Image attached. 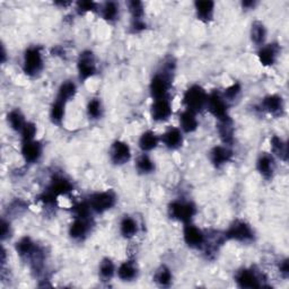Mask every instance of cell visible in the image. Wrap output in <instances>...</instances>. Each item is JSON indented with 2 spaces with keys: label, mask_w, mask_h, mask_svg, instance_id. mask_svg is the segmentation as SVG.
Masks as SVG:
<instances>
[{
  "label": "cell",
  "mask_w": 289,
  "mask_h": 289,
  "mask_svg": "<svg viewBox=\"0 0 289 289\" xmlns=\"http://www.w3.org/2000/svg\"><path fill=\"white\" fill-rule=\"evenodd\" d=\"M183 237L185 243L188 244L190 248L198 249L201 248L204 243V235L203 233L191 224H186L183 231Z\"/></svg>",
  "instance_id": "10"
},
{
  "label": "cell",
  "mask_w": 289,
  "mask_h": 289,
  "mask_svg": "<svg viewBox=\"0 0 289 289\" xmlns=\"http://www.w3.org/2000/svg\"><path fill=\"white\" fill-rule=\"evenodd\" d=\"M172 272L171 270L165 267V265H162V267L157 270L155 273V281L158 283L160 286L166 287L169 286L172 282Z\"/></svg>",
  "instance_id": "33"
},
{
  "label": "cell",
  "mask_w": 289,
  "mask_h": 289,
  "mask_svg": "<svg viewBox=\"0 0 289 289\" xmlns=\"http://www.w3.org/2000/svg\"><path fill=\"white\" fill-rule=\"evenodd\" d=\"M160 139L153 131H146L141 134L140 139H139V147L142 152H151L155 149L158 144Z\"/></svg>",
  "instance_id": "26"
},
{
  "label": "cell",
  "mask_w": 289,
  "mask_h": 289,
  "mask_svg": "<svg viewBox=\"0 0 289 289\" xmlns=\"http://www.w3.org/2000/svg\"><path fill=\"white\" fill-rule=\"evenodd\" d=\"M242 91L241 85L240 84H233L232 86H230L228 88H226L225 92H224V99L227 101H233L235 100L237 96L240 95V93Z\"/></svg>",
  "instance_id": "41"
},
{
  "label": "cell",
  "mask_w": 289,
  "mask_h": 289,
  "mask_svg": "<svg viewBox=\"0 0 289 289\" xmlns=\"http://www.w3.org/2000/svg\"><path fill=\"white\" fill-rule=\"evenodd\" d=\"M137 267L131 261H125L121 263L118 269V276L123 281H131L137 277Z\"/></svg>",
  "instance_id": "23"
},
{
  "label": "cell",
  "mask_w": 289,
  "mask_h": 289,
  "mask_svg": "<svg viewBox=\"0 0 289 289\" xmlns=\"http://www.w3.org/2000/svg\"><path fill=\"white\" fill-rule=\"evenodd\" d=\"M64 106H66L64 102L59 100L54 101V103L51 106L50 110V118L52 120L53 123L60 124L62 122L64 116Z\"/></svg>",
  "instance_id": "30"
},
{
  "label": "cell",
  "mask_w": 289,
  "mask_h": 289,
  "mask_svg": "<svg viewBox=\"0 0 289 289\" xmlns=\"http://www.w3.org/2000/svg\"><path fill=\"white\" fill-rule=\"evenodd\" d=\"M206 106L209 112L213 116H216L219 121L230 118L227 114V102L224 99V96L218 93H212L208 96Z\"/></svg>",
  "instance_id": "6"
},
{
  "label": "cell",
  "mask_w": 289,
  "mask_h": 289,
  "mask_svg": "<svg viewBox=\"0 0 289 289\" xmlns=\"http://www.w3.org/2000/svg\"><path fill=\"white\" fill-rule=\"evenodd\" d=\"M232 151L225 146H217L210 152V161L216 167H221L231 161Z\"/></svg>",
  "instance_id": "15"
},
{
  "label": "cell",
  "mask_w": 289,
  "mask_h": 289,
  "mask_svg": "<svg viewBox=\"0 0 289 289\" xmlns=\"http://www.w3.org/2000/svg\"><path fill=\"white\" fill-rule=\"evenodd\" d=\"M169 213L173 219L189 224L191 219L195 215V207L194 204L191 202L179 201V200H176V201H173L170 204Z\"/></svg>",
  "instance_id": "3"
},
{
  "label": "cell",
  "mask_w": 289,
  "mask_h": 289,
  "mask_svg": "<svg viewBox=\"0 0 289 289\" xmlns=\"http://www.w3.org/2000/svg\"><path fill=\"white\" fill-rule=\"evenodd\" d=\"M136 165H137V170L143 174L152 173L154 169H155V165H154L153 161L147 155H141L140 157H139L137 160Z\"/></svg>",
  "instance_id": "36"
},
{
  "label": "cell",
  "mask_w": 289,
  "mask_h": 289,
  "mask_svg": "<svg viewBox=\"0 0 289 289\" xmlns=\"http://www.w3.org/2000/svg\"><path fill=\"white\" fill-rule=\"evenodd\" d=\"M253 231L249 224L243 221H236L226 232V237L237 242H249L253 240Z\"/></svg>",
  "instance_id": "4"
},
{
  "label": "cell",
  "mask_w": 289,
  "mask_h": 289,
  "mask_svg": "<svg viewBox=\"0 0 289 289\" xmlns=\"http://www.w3.org/2000/svg\"><path fill=\"white\" fill-rule=\"evenodd\" d=\"M115 273V265L110 259H103L100 264V274L104 280H110Z\"/></svg>",
  "instance_id": "35"
},
{
  "label": "cell",
  "mask_w": 289,
  "mask_h": 289,
  "mask_svg": "<svg viewBox=\"0 0 289 289\" xmlns=\"http://www.w3.org/2000/svg\"><path fill=\"white\" fill-rule=\"evenodd\" d=\"M271 148L274 155L280 157L281 160H287V144L283 142L280 138L274 136L271 139Z\"/></svg>",
  "instance_id": "34"
},
{
  "label": "cell",
  "mask_w": 289,
  "mask_h": 289,
  "mask_svg": "<svg viewBox=\"0 0 289 289\" xmlns=\"http://www.w3.org/2000/svg\"><path fill=\"white\" fill-rule=\"evenodd\" d=\"M219 122H221V124H219L218 131L221 134V138L225 143H231L233 141V134H234V129H233L231 119L227 118L219 121Z\"/></svg>",
  "instance_id": "29"
},
{
  "label": "cell",
  "mask_w": 289,
  "mask_h": 289,
  "mask_svg": "<svg viewBox=\"0 0 289 289\" xmlns=\"http://www.w3.org/2000/svg\"><path fill=\"white\" fill-rule=\"evenodd\" d=\"M129 11L131 13L132 20H142L143 16V5L140 2H130L128 4Z\"/></svg>",
  "instance_id": "40"
},
{
  "label": "cell",
  "mask_w": 289,
  "mask_h": 289,
  "mask_svg": "<svg viewBox=\"0 0 289 289\" xmlns=\"http://www.w3.org/2000/svg\"><path fill=\"white\" fill-rule=\"evenodd\" d=\"M88 231H90L88 219L76 218L69 228V235L74 240H82L86 236Z\"/></svg>",
  "instance_id": "18"
},
{
  "label": "cell",
  "mask_w": 289,
  "mask_h": 289,
  "mask_svg": "<svg viewBox=\"0 0 289 289\" xmlns=\"http://www.w3.org/2000/svg\"><path fill=\"white\" fill-rule=\"evenodd\" d=\"M279 269H280V272H281V273H283V274H285V276H287V274H288V270H289V268H288V261L285 260V261H283V262H281V264H280V267H279Z\"/></svg>",
  "instance_id": "44"
},
{
  "label": "cell",
  "mask_w": 289,
  "mask_h": 289,
  "mask_svg": "<svg viewBox=\"0 0 289 289\" xmlns=\"http://www.w3.org/2000/svg\"><path fill=\"white\" fill-rule=\"evenodd\" d=\"M110 157L115 165H123L129 162L131 157V151L128 143L123 141H115L110 149Z\"/></svg>",
  "instance_id": "8"
},
{
  "label": "cell",
  "mask_w": 289,
  "mask_h": 289,
  "mask_svg": "<svg viewBox=\"0 0 289 289\" xmlns=\"http://www.w3.org/2000/svg\"><path fill=\"white\" fill-rule=\"evenodd\" d=\"M172 115L171 103L165 99L155 100L152 106V116L155 121H165Z\"/></svg>",
  "instance_id": "11"
},
{
  "label": "cell",
  "mask_w": 289,
  "mask_h": 289,
  "mask_svg": "<svg viewBox=\"0 0 289 289\" xmlns=\"http://www.w3.org/2000/svg\"><path fill=\"white\" fill-rule=\"evenodd\" d=\"M101 12L105 21L113 22L119 16V6L113 2H108L102 6Z\"/></svg>",
  "instance_id": "31"
},
{
  "label": "cell",
  "mask_w": 289,
  "mask_h": 289,
  "mask_svg": "<svg viewBox=\"0 0 289 289\" xmlns=\"http://www.w3.org/2000/svg\"><path fill=\"white\" fill-rule=\"evenodd\" d=\"M36 125L32 122H26L24 128L22 129L21 134L23 138V141H30V140H34V137L36 134Z\"/></svg>",
  "instance_id": "39"
},
{
  "label": "cell",
  "mask_w": 289,
  "mask_h": 289,
  "mask_svg": "<svg viewBox=\"0 0 289 289\" xmlns=\"http://www.w3.org/2000/svg\"><path fill=\"white\" fill-rule=\"evenodd\" d=\"M162 140L167 148L176 149L181 146L182 142H183V137H182V132L180 129L171 128L163 134Z\"/></svg>",
  "instance_id": "19"
},
{
  "label": "cell",
  "mask_w": 289,
  "mask_h": 289,
  "mask_svg": "<svg viewBox=\"0 0 289 289\" xmlns=\"http://www.w3.org/2000/svg\"><path fill=\"white\" fill-rule=\"evenodd\" d=\"M102 103L99 99H93L87 104V114L92 119H100L102 115Z\"/></svg>",
  "instance_id": "37"
},
{
  "label": "cell",
  "mask_w": 289,
  "mask_h": 289,
  "mask_svg": "<svg viewBox=\"0 0 289 289\" xmlns=\"http://www.w3.org/2000/svg\"><path fill=\"white\" fill-rule=\"evenodd\" d=\"M8 236H11V224L7 221L3 219L2 223V239L6 240Z\"/></svg>",
  "instance_id": "43"
},
{
  "label": "cell",
  "mask_w": 289,
  "mask_h": 289,
  "mask_svg": "<svg viewBox=\"0 0 289 289\" xmlns=\"http://www.w3.org/2000/svg\"><path fill=\"white\" fill-rule=\"evenodd\" d=\"M120 232L125 239H131L138 232L137 222L132 217L125 216L120 224Z\"/></svg>",
  "instance_id": "24"
},
{
  "label": "cell",
  "mask_w": 289,
  "mask_h": 289,
  "mask_svg": "<svg viewBox=\"0 0 289 289\" xmlns=\"http://www.w3.org/2000/svg\"><path fill=\"white\" fill-rule=\"evenodd\" d=\"M36 249L37 248L35 246L34 242L27 236L23 237V239L18 241L16 244L17 253L21 256H25V258H31L32 254H33L36 251Z\"/></svg>",
  "instance_id": "25"
},
{
  "label": "cell",
  "mask_w": 289,
  "mask_h": 289,
  "mask_svg": "<svg viewBox=\"0 0 289 289\" xmlns=\"http://www.w3.org/2000/svg\"><path fill=\"white\" fill-rule=\"evenodd\" d=\"M279 52V48L276 44H268L261 48L258 52V57L260 62L263 66H272L276 62L277 55Z\"/></svg>",
  "instance_id": "14"
},
{
  "label": "cell",
  "mask_w": 289,
  "mask_h": 289,
  "mask_svg": "<svg viewBox=\"0 0 289 289\" xmlns=\"http://www.w3.org/2000/svg\"><path fill=\"white\" fill-rule=\"evenodd\" d=\"M77 68L79 78L83 79V81H86V79L94 76L96 73L94 54H93L91 51H85V52L81 53V57L78 59Z\"/></svg>",
  "instance_id": "7"
},
{
  "label": "cell",
  "mask_w": 289,
  "mask_h": 289,
  "mask_svg": "<svg viewBox=\"0 0 289 289\" xmlns=\"http://www.w3.org/2000/svg\"><path fill=\"white\" fill-rule=\"evenodd\" d=\"M42 68H43V58L40 49L35 46L27 49L24 54V63H23L24 73L29 76H36L41 73Z\"/></svg>",
  "instance_id": "2"
},
{
  "label": "cell",
  "mask_w": 289,
  "mask_h": 289,
  "mask_svg": "<svg viewBox=\"0 0 289 289\" xmlns=\"http://www.w3.org/2000/svg\"><path fill=\"white\" fill-rule=\"evenodd\" d=\"M262 108L272 115H278L283 110V102L280 96L269 95L264 97L262 102Z\"/></svg>",
  "instance_id": "20"
},
{
  "label": "cell",
  "mask_w": 289,
  "mask_h": 289,
  "mask_svg": "<svg viewBox=\"0 0 289 289\" xmlns=\"http://www.w3.org/2000/svg\"><path fill=\"white\" fill-rule=\"evenodd\" d=\"M77 92V87L75 85V83L67 81L61 84V86L59 87L57 100L62 101L64 103H67L69 100H71Z\"/></svg>",
  "instance_id": "27"
},
{
  "label": "cell",
  "mask_w": 289,
  "mask_h": 289,
  "mask_svg": "<svg viewBox=\"0 0 289 289\" xmlns=\"http://www.w3.org/2000/svg\"><path fill=\"white\" fill-rule=\"evenodd\" d=\"M180 124L181 129L186 133L195 131L198 128V120L197 116H195V113L188 110L184 111L180 116Z\"/></svg>",
  "instance_id": "22"
},
{
  "label": "cell",
  "mask_w": 289,
  "mask_h": 289,
  "mask_svg": "<svg viewBox=\"0 0 289 289\" xmlns=\"http://www.w3.org/2000/svg\"><path fill=\"white\" fill-rule=\"evenodd\" d=\"M194 8L197 12L198 18L200 21L209 22L212 18L213 11H215V3L210 0H204V2H195Z\"/></svg>",
  "instance_id": "17"
},
{
  "label": "cell",
  "mask_w": 289,
  "mask_h": 289,
  "mask_svg": "<svg viewBox=\"0 0 289 289\" xmlns=\"http://www.w3.org/2000/svg\"><path fill=\"white\" fill-rule=\"evenodd\" d=\"M236 282L241 288H259L261 283L258 276L252 270L244 269L236 274Z\"/></svg>",
  "instance_id": "13"
},
{
  "label": "cell",
  "mask_w": 289,
  "mask_h": 289,
  "mask_svg": "<svg viewBox=\"0 0 289 289\" xmlns=\"http://www.w3.org/2000/svg\"><path fill=\"white\" fill-rule=\"evenodd\" d=\"M170 90V78L166 75H156L152 79L151 93L155 100L165 99L167 92Z\"/></svg>",
  "instance_id": "9"
},
{
  "label": "cell",
  "mask_w": 289,
  "mask_h": 289,
  "mask_svg": "<svg viewBox=\"0 0 289 289\" xmlns=\"http://www.w3.org/2000/svg\"><path fill=\"white\" fill-rule=\"evenodd\" d=\"M115 204V195L111 191L94 193L90 199V206L92 210L96 212H104L109 210Z\"/></svg>",
  "instance_id": "5"
},
{
  "label": "cell",
  "mask_w": 289,
  "mask_h": 289,
  "mask_svg": "<svg viewBox=\"0 0 289 289\" xmlns=\"http://www.w3.org/2000/svg\"><path fill=\"white\" fill-rule=\"evenodd\" d=\"M207 100L208 95L206 91L201 86L193 85L185 92L183 102L186 106V110L197 113L206 106Z\"/></svg>",
  "instance_id": "1"
},
{
  "label": "cell",
  "mask_w": 289,
  "mask_h": 289,
  "mask_svg": "<svg viewBox=\"0 0 289 289\" xmlns=\"http://www.w3.org/2000/svg\"><path fill=\"white\" fill-rule=\"evenodd\" d=\"M22 155L24 160L29 163H35L40 160L42 155V146L35 140L23 141Z\"/></svg>",
  "instance_id": "12"
},
{
  "label": "cell",
  "mask_w": 289,
  "mask_h": 289,
  "mask_svg": "<svg viewBox=\"0 0 289 289\" xmlns=\"http://www.w3.org/2000/svg\"><path fill=\"white\" fill-rule=\"evenodd\" d=\"M2 60H3V62H5V60H6V51H5V48L3 46V54H2Z\"/></svg>",
  "instance_id": "46"
},
{
  "label": "cell",
  "mask_w": 289,
  "mask_h": 289,
  "mask_svg": "<svg viewBox=\"0 0 289 289\" xmlns=\"http://www.w3.org/2000/svg\"><path fill=\"white\" fill-rule=\"evenodd\" d=\"M256 169L260 172V174L265 179L271 178L274 172V162L273 158L269 155H261L256 162Z\"/></svg>",
  "instance_id": "21"
},
{
  "label": "cell",
  "mask_w": 289,
  "mask_h": 289,
  "mask_svg": "<svg viewBox=\"0 0 289 289\" xmlns=\"http://www.w3.org/2000/svg\"><path fill=\"white\" fill-rule=\"evenodd\" d=\"M265 36H267V31L265 27L261 22H254L252 24V29H251V39L255 44H262Z\"/></svg>",
  "instance_id": "32"
},
{
  "label": "cell",
  "mask_w": 289,
  "mask_h": 289,
  "mask_svg": "<svg viewBox=\"0 0 289 289\" xmlns=\"http://www.w3.org/2000/svg\"><path fill=\"white\" fill-rule=\"evenodd\" d=\"M48 191L50 193L55 195V197H59V195H64L71 192L73 184L70 183V181H68L67 179L58 176V178H54L52 182H51Z\"/></svg>",
  "instance_id": "16"
},
{
  "label": "cell",
  "mask_w": 289,
  "mask_h": 289,
  "mask_svg": "<svg viewBox=\"0 0 289 289\" xmlns=\"http://www.w3.org/2000/svg\"><path fill=\"white\" fill-rule=\"evenodd\" d=\"M95 9H96V4L93 2H79L77 4V11L79 14L94 12Z\"/></svg>",
  "instance_id": "42"
},
{
  "label": "cell",
  "mask_w": 289,
  "mask_h": 289,
  "mask_svg": "<svg viewBox=\"0 0 289 289\" xmlns=\"http://www.w3.org/2000/svg\"><path fill=\"white\" fill-rule=\"evenodd\" d=\"M8 124L11 125V128L15 131H22V129L24 128V125L26 123V121L24 119V115H23L22 112L20 110H13L8 113L7 115Z\"/></svg>",
  "instance_id": "28"
},
{
  "label": "cell",
  "mask_w": 289,
  "mask_h": 289,
  "mask_svg": "<svg viewBox=\"0 0 289 289\" xmlns=\"http://www.w3.org/2000/svg\"><path fill=\"white\" fill-rule=\"evenodd\" d=\"M91 210H92V208L90 206V203H87V202H79L74 207V212H75V215H76V218L88 219Z\"/></svg>",
  "instance_id": "38"
},
{
  "label": "cell",
  "mask_w": 289,
  "mask_h": 289,
  "mask_svg": "<svg viewBox=\"0 0 289 289\" xmlns=\"http://www.w3.org/2000/svg\"><path fill=\"white\" fill-rule=\"evenodd\" d=\"M242 5H243L244 8L251 9V8H253V7L255 6V3H254V2H244Z\"/></svg>",
  "instance_id": "45"
}]
</instances>
